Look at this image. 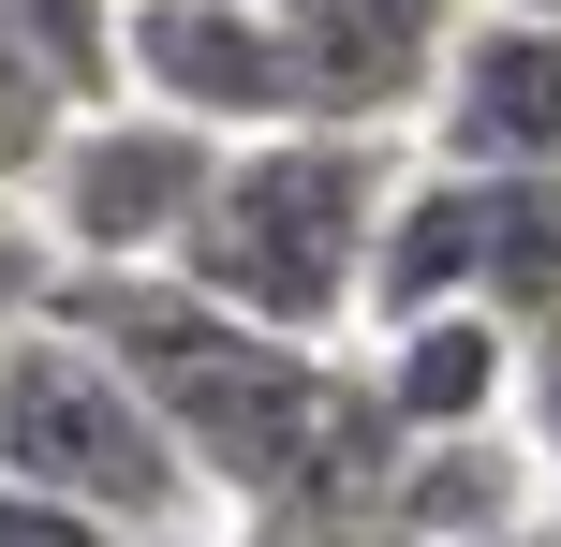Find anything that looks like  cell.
<instances>
[{
	"instance_id": "cell-2",
	"label": "cell",
	"mask_w": 561,
	"mask_h": 547,
	"mask_svg": "<svg viewBox=\"0 0 561 547\" xmlns=\"http://www.w3.org/2000/svg\"><path fill=\"white\" fill-rule=\"evenodd\" d=\"M0 474L45 489V503H75V518H104V533H134V547L193 533V503H207V474H193V444L163 430V400H148L89 326H59V311L0 341Z\"/></svg>"
},
{
	"instance_id": "cell-4",
	"label": "cell",
	"mask_w": 561,
	"mask_h": 547,
	"mask_svg": "<svg viewBox=\"0 0 561 547\" xmlns=\"http://www.w3.org/2000/svg\"><path fill=\"white\" fill-rule=\"evenodd\" d=\"M488 0H296V134H428Z\"/></svg>"
},
{
	"instance_id": "cell-8",
	"label": "cell",
	"mask_w": 561,
	"mask_h": 547,
	"mask_svg": "<svg viewBox=\"0 0 561 547\" xmlns=\"http://www.w3.org/2000/svg\"><path fill=\"white\" fill-rule=\"evenodd\" d=\"M59 282H75V266H59V237L30 223V193H0V341L59 311Z\"/></svg>"
},
{
	"instance_id": "cell-9",
	"label": "cell",
	"mask_w": 561,
	"mask_h": 547,
	"mask_svg": "<svg viewBox=\"0 0 561 547\" xmlns=\"http://www.w3.org/2000/svg\"><path fill=\"white\" fill-rule=\"evenodd\" d=\"M0 547H134V533H104V518H75V503H45V489L0 474Z\"/></svg>"
},
{
	"instance_id": "cell-13",
	"label": "cell",
	"mask_w": 561,
	"mask_h": 547,
	"mask_svg": "<svg viewBox=\"0 0 561 547\" xmlns=\"http://www.w3.org/2000/svg\"><path fill=\"white\" fill-rule=\"evenodd\" d=\"M266 15H296V0H266Z\"/></svg>"
},
{
	"instance_id": "cell-11",
	"label": "cell",
	"mask_w": 561,
	"mask_h": 547,
	"mask_svg": "<svg viewBox=\"0 0 561 547\" xmlns=\"http://www.w3.org/2000/svg\"><path fill=\"white\" fill-rule=\"evenodd\" d=\"M148 547H222V533H148Z\"/></svg>"
},
{
	"instance_id": "cell-1",
	"label": "cell",
	"mask_w": 561,
	"mask_h": 547,
	"mask_svg": "<svg viewBox=\"0 0 561 547\" xmlns=\"http://www.w3.org/2000/svg\"><path fill=\"white\" fill-rule=\"evenodd\" d=\"M399 148L385 134H252L222 148V193H207L178 282L222 296L237 326L325 355L340 326H369V252H385V207H399Z\"/></svg>"
},
{
	"instance_id": "cell-10",
	"label": "cell",
	"mask_w": 561,
	"mask_h": 547,
	"mask_svg": "<svg viewBox=\"0 0 561 547\" xmlns=\"http://www.w3.org/2000/svg\"><path fill=\"white\" fill-rule=\"evenodd\" d=\"M517 430H533L547 489H561V326H533V371H517Z\"/></svg>"
},
{
	"instance_id": "cell-3",
	"label": "cell",
	"mask_w": 561,
	"mask_h": 547,
	"mask_svg": "<svg viewBox=\"0 0 561 547\" xmlns=\"http://www.w3.org/2000/svg\"><path fill=\"white\" fill-rule=\"evenodd\" d=\"M207 193H222V134H193V118H163V104H104L30 178V223L59 237L75 282H148V266L193 252Z\"/></svg>"
},
{
	"instance_id": "cell-12",
	"label": "cell",
	"mask_w": 561,
	"mask_h": 547,
	"mask_svg": "<svg viewBox=\"0 0 561 547\" xmlns=\"http://www.w3.org/2000/svg\"><path fill=\"white\" fill-rule=\"evenodd\" d=\"M517 15H547V30H561V0H517Z\"/></svg>"
},
{
	"instance_id": "cell-6",
	"label": "cell",
	"mask_w": 561,
	"mask_h": 547,
	"mask_svg": "<svg viewBox=\"0 0 561 547\" xmlns=\"http://www.w3.org/2000/svg\"><path fill=\"white\" fill-rule=\"evenodd\" d=\"M428 163H473V178H561V30L488 0L473 45H458L444 104H428Z\"/></svg>"
},
{
	"instance_id": "cell-7",
	"label": "cell",
	"mask_w": 561,
	"mask_h": 547,
	"mask_svg": "<svg viewBox=\"0 0 561 547\" xmlns=\"http://www.w3.org/2000/svg\"><path fill=\"white\" fill-rule=\"evenodd\" d=\"M517 371H533V341H517L503 311H414L369 341V400H385V430L414 444H503L517 430Z\"/></svg>"
},
{
	"instance_id": "cell-5",
	"label": "cell",
	"mask_w": 561,
	"mask_h": 547,
	"mask_svg": "<svg viewBox=\"0 0 561 547\" xmlns=\"http://www.w3.org/2000/svg\"><path fill=\"white\" fill-rule=\"evenodd\" d=\"M118 104H163L222 148L296 134V30L266 0H134V89Z\"/></svg>"
}]
</instances>
